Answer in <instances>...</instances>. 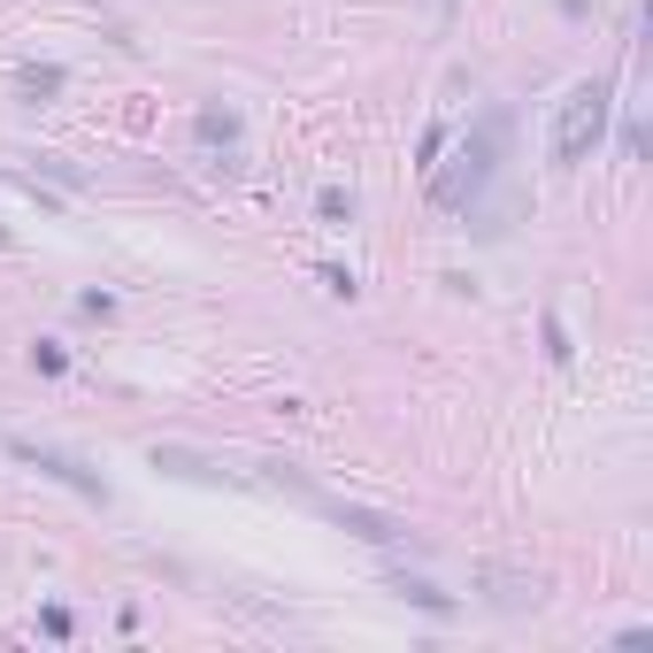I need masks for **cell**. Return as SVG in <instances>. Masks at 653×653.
Wrapping results in <instances>:
<instances>
[{"label": "cell", "instance_id": "12", "mask_svg": "<svg viewBox=\"0 0 653 653\" xmlns=\"http://www.w3.org/2000/svg\"><path fill=\"white\" fill-rule=\"evenodd\" d=\"M584 8H592V0H561V15H584Z\"/></svg>", "mask_w": 653, "mask_h": 653}, {"label": "cell", "instance_id": "2", "mask_svg": "<svg viewBox=\"0 0 653 653\" xmlns=\"http://www.w3.org/2000/svg\"><path fill=\"white\" fill-rule=\"evenodd\" d=\"M608 116H615V77H584L561 93L554 108V169H577L600 139H608Z\"/></svg>", "mask_w": 653, "mask_h": 653}, {"label": "cell", "instance_id": "3", "mask_svg": "<svg viewBox=\"0 0 653 653\" xmlns=\"http://www.w3.org/2000/svg\"><path fill=\"white\" fill-rule=\"evenodd\" d=\"M15 462H31V470H46L54 485H70L77 499H93V507H108V485H101V470H85L77 454H62V446H39V439H15L8 446Z\"/></svg>", "mask_w": 653, "mask_h": 653}, {"label": "cell", "instance_id": "10", "mask_svg": "<svg viewBox=\"0 0 653 653\" xmlns=\"http://www.w3.org/2000/svg\"><path fill=\"white\" fill-rule=\"evenodd\" d=\"M31 361H39V369H46V377H62V369H70V354H62V346H54V338H39V346H31Z\"/></svg>", "mask_w": 653, "mask_h": 653}, {"label": "cell", "instance_id": "11", "mask_svg": "<svg viewBox=\"0 0 653 653\" xmlns=\"http://www.w3.org/2000/svg\"><path fill=\"white\" fill-rule=\"evenodd\" d=\"M546 354H554V361H569V354H577V346H569V330H561V316H546Z\"/></svg>", "mask_w": 653, "mask_h": 653}, {"label": "cell", "instance_id": "1", "mask_svg": "<svg viewBox=\"0 0 653 653\" xmlns=\"http://www.w3.org/2000/svg\"><path fill=\"white\" fill-rule=\"evenodd\" d=\"M507 155V108H485L477 124H470V139L454 147V162L431 169V208H446V215H470L477 200H485L492 169Z\"/></svg>", "mask_w": 653, "mask_h": 653}, {"label": "cell", "instance_id": "4", "mask_svg": "<svg viewBox=\"0 0 653 653\" xmlns=\"http://www.w3.org/2000/svg\"><path fill=\"white\" fill-rule=\"evenodd\" d=\"M308 507H324L330 523H346L354 538H369V546H392L400 538V523L392 515H377V507H346V499H324V492H308Z\"/></svg>", "mask_w": 653, "mask_h": 653}, {"label": "cell", "instance_id": "7", "mask_svg": "<svg viewBox=\"0 0 653 653\" xmlns=\"http://www.w3.org/2000/svg\"><path fill=\"white\" fill-rule=\"evenodd\" d=\"M492 600H499V608H538L546 584H538V577H499V569H492Z\"/></svg>", "mask_w": 653, "mask_h": 653}, {"label": "cell", "instance_id": "5", "mask_svg": "<svg viewBox=\"0 0 653 653\" xmlns=\"http://www.w3.org/2000/svg\"><path fill=\"white\" fill-rule=\"evenodd\" d=\"M62 85H70L62 62H23V70H15V93H23V101H54Z\"/></svg>", "mask_w": 653, "mask_h": 653}, {"label": "cell", "instance_id": "13", "mask_svg": "<svg viewBox=\"0 0 653 653\" xmlns=\"http://www.w3.org/2000/svg\"><path fill=\"white\" fill-rule=\"evenodd\" d=\"M439 8H446V0H439Z\"/></svg>", "mask_w": 653, "mask_h": 653}, {"label": "cell", "instance_id": "9", "mask_svg": "<svg viewBox=\"0 0 653 653\" xmlns=\"http://www.w3.org/2000/svg\"><path fill=\"white\" fill-rule=\"evenodd\" d=\"M316 208H324L330 223H346V215H354V192H346V185H324V192H316Z\"/></svg>", "mask_w": 653, "mask_h": 653}, {"label": "cell", "instance_id": "8", "mask_svg": "<svg viewBox=\"0 0 653 653\" xmlns=\"http://www.w3.org/2000/svg\"><path fill=\"white\" fill-rule=\"evenodd\" d=\"M200 139H208V147H231V139H239V116H231V108H200Z\"/></svg>", "mask_w": 653, "mask_h": 653}, {"label": "cell", "instance_id": "6", "mask_svg": "<svg viewBox=\"0 0 653 653\" xmlns=\"http://www.w3.org/2000/svg\"><path fill=\"white\" fill-rule=\"evenodd\" d=\"M392 592H400V600H415L423 615H454V592H439L431 577H408V569H400V577H392Z\"/></svg>", "mask_w": 653, "mask_h": 653}]
</instances>
